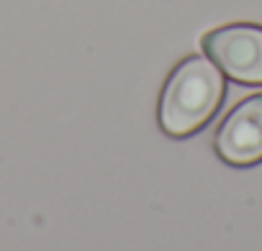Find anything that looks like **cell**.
Listing matches in <instances>:
<instances>
[{"instance_id": "obj_2", "label": "cell", "mask_w": 262, "mask_h": 251, "mask_svg": "<svg viewBox=\"0 0 262 251\" xmlns=\"http://www.w3.org/2000/svg\"><path fill=\"white\" fill-rule=\"evenodd\" d=\"M208 59L231 80L244 85H262V29L259 26H224L203 36Z\"/></svg>"}, {"instance_id": "obj_1", "label": "cell", "mask_w": 262, "mask_h": 251, "mask_svg": "<svg viewBox=\"0 0 262 251\" xmlns=\"http://www.w3.org/2000/svg\"><path fill=\"white\" fill-rule=\"evenodd\" d=\"M224 97L221 69L206 57H190L170 74L160 97V126L172 139L201 131Z\"/></svg>"}, {"instance_id": "obj_3", "label": "cell", "mask_w": 262, "mask_h": 251, "mask_svg": "<svg viewBox=\"0 0 262 251\" xmlns=\"http://www.w3.org/2000/svg\"><path fill=\"white\" fill-rule=\"evenodd\" d=\"M216 152L234 167L262 162V95L242 100L216 131Z\"/></svg>"}]
</instances>
